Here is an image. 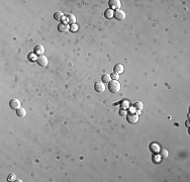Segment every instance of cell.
<instances>
[{"mask_svg": "<svg viewBox=\"0 0 190 182\" xmlns=\"http://www.w3.org/2000/svg\"><path fill=\"white\" fill-rule=\"evenodd\" d=\"M102 80L104 83H109L111 81V76L109 74H103L102 75Z\"/></svg>", "mask_w": 190, "mask_h": 182, "instance_id": "obj_13", "label": "cell"}, {"mask_svg": "<svg viewBox=\"0 0 190 182\" xmlns=\"http://www.w3.org/2000/svg\"><path fill=\"white\" fill-rule=\"evenodd\" d=\"M9 106H10L12 109H16V110H17L18 108L21 107V102H20L19 99H17V98H13V99L10 100V102H9Z\"/></svg>", "mask_w": 190, "mask_h": 182, "instance_id": "obj_2", "label": "cell"}, {"mask_svg": "<svg viewBox=\"0 0 190 182\" xmlns=\"http://www.w3.org/2000/svg\"><path fill=\"white\" fill-rule=\"evenodd\" d=\"M36 62H37L39 65L42 66V67H47V66H48V59H47V57L44 56V55L39 56V58L36 59Z\"/></svg>", "mask_w": 190, "mask_h": 182, "instance_id": "obj_3", "label": "cell"}, {"mask_svg": "<svg viewBox=\"0 0 190 182\" xmlns=\"http://www.w3.org/2000/svg\"><path fill=\"white\" fill-rule=\"evenodd\" d=\"M108 88L112 93H117L120 90V83L117 80H111L108 84Z\"/></svg>", "mask_w": 190, "mask_h": 182, "instance_id": "obj_1", "label": "cell"}, {"mask_svg": "<svg viewBox=\"0 0 190 182\" xmlns=\"http://www.w3.org/2000/svg\"><path fill=\"white\" fill-rule=\"evenodd\" d=\"M120 113H121V114H123V115H124V114H126V112H125L124 110H121V111H120Z\"/></svg>", "mask_w": 190, "mask_h": 182, "instance_id": "obj_23", "label": "cell"}, {"mask_svg": "<svg viewBox=\"0 0 190 182\" xmlns=\"http://www.w3.org/2000/svg\"><path fill=\"white\" fill-rule=\"evenodd\" d=\"M123 71H124V68H123V66L121 64H117V65L114 66V73H116L117 75L123 73Z\"/></svg>", "mask_w": 190, "mask_h": 182, "instance_id": "obj_10", "label": "cell"}, {"mask_svg": "<svg viewBox=\"0 0 190 182\" xmlns=\"http://www.w3.org/2000/svg\"><path fill=\"white\" fill-rule=\"evenodd\" d=\"M70 28H71V31H72V32H76V31L78 29V26H77L76 24H72Z\"/></svg>", "mask_w": 190, "mask_h": 182, "instance_id": "obj_19", "label": "cell"}, {"mask_svg": "<svg viewBox=\"0 0 190 182\" xmlns=\"http://www.w3.org/2000/svg\"><path fill=\"white\" fill-rule=\"evenodd\" d=\"M16 114L19 116V117H24L26 115V110L23 108V107H20L16 110Z\"/></svg>", "mask_w": 190, "mask_h": 182, "instance_id": "obj_12", "label": "cell"}, {"mask_svg": "<svg viewBox=\"0 0 190 182\" xmlns=\"http://www.w3.org/2000/svg\"><path fill=\"white\" fill-rule=\"evenodd\" d=\"M58 29H59L60 33H67V32L70 31V25L67 24V23H65V22H63V23L59 24Z\"/></svg>", "mask_w": 190, "mask_h": 182, "instance_id": "obj_6", "label": "cell"}, {"mask_svg": "<svg viewBox=\"0 0 190 182\" xmlns=\"http://www.w3.org/2000/svg\"><path fill=\"white\" fill-rule=\"evenodd\" d=\"M129 106H130L129 101H124V102H123V104H122V107H123V108H128Z\"/></svg>", "mask_w": 190, "mask_h": 182, "instance_id": "obj_20", "label": "cell"}, {"mask_svg": "<svg viewBox=\"0 0 190 182\" xmlns=\"http://www.w3.org/2000/svg\"><path fill=\"white\" fill-rule=\"evenodd\" d=\"M104 16H105V18H107V19H111V18L114 16V11H113L112 9H107V10H105V12H104Z\"/></svg>", "mask_w": 190, "mask_h": 182, "instance_id": "obj_11", "label": "cell"}, {"mask_svg": "<svg viewBox=\"0 0 190 182\" xmlns=\"http://www.w3.org/2000/svg\"><path fill=\"white\" fill-rule=\"evenodd\" d=\"M134 106H135V108H136L137 110H139V111H141V110L143 109V107H144V106H143V103H142V102H140V101L136 102Z\"/></svg>", "mask_w": 190, "mask_h": 182, "instance_id": "obj_16", "label": "cell"}, {"mask_svg": "<svg viewBox=\"0 0 190 182\" xmlns=\"http://www.w3.org/2000/svg\"><path fill=\"white\" fill-rule=\"evenodd\" d=\"M114 17H115L116 19H118V20H123V19L125 18V13H124L123 10L118 9V10H116V11L114 12Z\"/></svg>", "mask_w": 190, "mask_h": 182, "instance_id": "obj_7", "label": "cell"}, {"mask_svg": "<svg viewBox=\"0 0 190 182\" xmlns=\"http://www.w3.org/2000/svg\"><path fill=\"white\" fill-rule=\"evenodd\" d=\"M109 6H110V9H117L118 10L121 6V3H120L119 0H110Z\"/></svg>", "mask_w": 190, "mask_h": 182, "instance_id": "obj_4", "label": "cell"}, {"mask_svg": "<svg viewBox=\"0 0 190 182\" xmlns=\"http://www.w3.org/2000/svg\"><path fill=\"white\" fill-rule=\"evenodd\" d=\"M128 115V122L130 123V124H136V123H138V120H139V115L138 114H135V113H129V114H126Z\"/></svg>", "mask_w": 190, "mask_h": 182, "instance_id": "obj_5", "label": "cell"}, {"mask_svg": "<svg viewBox=\"0 0 190 182\" xmlns=\"http://www.w3.org/2000/svg\"><path fill=\"white\" fill-rule=\"evenodd\" d=\"M111 78L114 79V80H116V79L118 78V75H117L116 73H113V74H111Z\"/></svg>", "mask_w": 190, "mask_h": 182, "instance_id": "obj_21", "label": "cell"}, {"mask_svg": "<svg viewBox=\"0 0 190 182\" xmlns=\"http://www.w3.org/2000/svg\"><path fill=\"white\" fill-rule=\"evenodd\" d=\"M8 181H14L15 179H16V177H15V175L14 174H10L9 176H8Z\"/></svg>", "mask_w": 190, "mask_h": 182, "instance_id": "obj_18", "label": "cell"}, {"mask_svg": "<svg viewBox=\"0 0 190 182\" xmlns=\"http://www.w3.org/2000/svg\"><path fill=\"white\" fill-rule=\"evenodd\" d=\"M94 88L97 92H103V91L105 90L104 83H102V82H96L95 85H94Z\"/></svg>", "mask_w": 190, "mask_h": 182, "instance_id": "obj_8", "label": "cell"}, {"mask_svg": "<svg viewBox=\"0 0 190 182\" xmlns=\"http://www.w3.org/2000/svg\"><path fill=\"white\" fill-rule=\"evenodd\" d=\"M63 17H64V14H63V12L58 11V12H56V13L54 14V18H55L56 20H61V19H63Z\"/></svg>", "mask_w": 190, "mask_h": 182, "instance_id": "obj_14", "label": "cell"}, {"mask_svg": "<svg viewBox=\"0 0 190 182\" xmlns=\"http://www.w3.org/2000/svg\"><path fill=\"white\" fill-rule=\"evenodd\" d=\"M29 60H31V61H34V60H35V57H34V55H29Z\"/></svg>", "mask_w": 190, "mask_h": 182, "instance_id": "obj_22", "label": "cell"}, {"mask_svg": "<svg viewBox=\"0 0 190 182\" xmlns=\"http://www.w3.org/2000/svg\"><path fill=\"white\" fill-rule=\"evenodd\" d=\"M161 156H162L163 158L167 157V156H168V151L165 150V149H162V150H161Z\"/></svg>", "mask_w": 190, "mask_h": 182, "instance_id": "obj_17", "label": "cell"}, {"mask_svg": "<svg viewBox=\"0 0 190 182\" xmlns=\"http://www.w3.org/2000/svg\"><path fill=\"white\" fill-rule=\"evenodd\" d=\"M44 52H45V48H44L42 45H37V46H35V48H34V54H35V55H40V56H42V55L44 54Z\"/></svg>", "mask_w": 190, "mask_h": 182, "instance_id": "obj_9", "label": "cell"}, {"mask_svg": "<svg viewBox=\"0 0 190 182\" xmlns=\"http://www.w3.org/2000/svg\"><path fill=\"white\" fill-rule=\"evenodd\" d=\"M68 21L69 22H71V23H74L75 21H76V17H75V15L74 14H72V13H70V14H68Z\"/></svg>", "mask_w": 190, "mask_h": 182, "instance_id": "obj_15", "label": "cell"}]
</instances>
